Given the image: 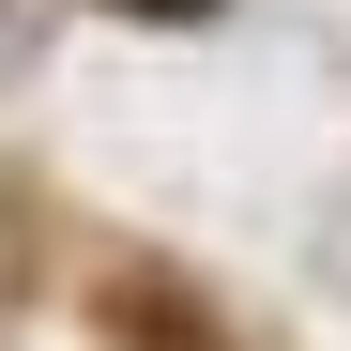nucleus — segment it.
<instances>
[{"label": "nucleus", "mask_w": 351, "mask_h": 351, "mask_svg": "<svg viewBox=\"0 0 351 351\" xmlns=\"http://www.w3.org/2000/svg\"><path fill=\"white\" fill-rule=\"evenodd\" d=\"M107 351H214V321L168 275H107Z\"/></svg>", "instance_id": "f257e3e1"}, {"label": "nucleus", "mask_w": 351, "mask_h": 351, "mask_svg": "<svg viewBox=\"0 0 351 351\" xmlns=\"http://www.w3.org/2000/svg\"><path fill=\"white\" fill-rule=\"evenodd\" d=\"M123 16H214V0H123Z\"/></svg>", "instance_id": "f03ea898"}]
</instances>
